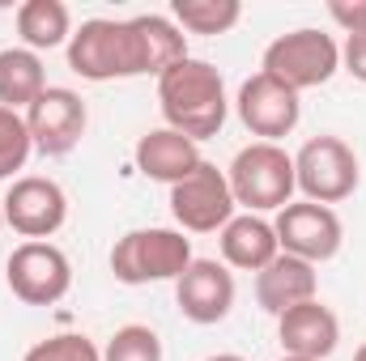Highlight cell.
<instances>
[{
    "label": "cell",
    "instance_id": "obj_7",
    "mask_svg": "<svg viewBox=\"0 0 366 361\" xmlns=\"http://www.w3.org/2000/svg\"><path fill=\"white\" fill-rule=\"evenodd\" d=\"M4 280L17 302L56 306L73 289V264L56 243H21V247H13V255L4 264Z\"/></svg>",
    "mask_w": 366,
    "mask_h": 361
},
{
    "label": "cell",
    "instance_id": "obj_22",
    "mask_svg": "<svg viewBox=\"0 0 366 361\" xmlns=\"http://www.w3.org/2000/svg\"><path fill=\"white\" fill-rule=\"evenodd\" d=\"M102 361H162V340H158L154 327L128 323V327H119V332L107 340Z\"/></svg>",
    "mask_w": 366,
    "mask_h": 361
},
{
    "label": "cell",
    "instance_id": "obj_20",
    "mask_svg": "<svg viewBox=\"0 0 366 361\" xmlns=\"http://www.w3.org/2000/svg\"><path fill=\"white\" fill-rule=\"evenodd\" d=\"M243 17L239 0H175L171 4V21L187 34H226L234 30Z\"/></svg>",
    "mask_w": 366,
    "mask_h": 361
},
{
    "label": "cell",
    "instance_id": "obj_29",
    "mask_svg": "<svg viewBox=\"0 0 366 361\" xmlns=\"http://www.w3.org/2000/svg\"><path fill=\"white\" fill-rule=\"evenodd\" d=\"M0 230H4V208H0Z\"/></svg>",
    "mask_w": 366,
    "mask_h": 361
},
{
    "label": "cell",
    "instance_id": "obj_9",
    "mask_svg": "<svg viewBox=\"0 0 366 361\" xmlns=\"http://www.w3.org/2000/svg\"><path fill=\"white\" fill-rule=\"evenodd\" d=\"M86 102L81 93L64 90V86H47L30 106H26V128H30V141L43 158H64L81 145L86 136Z\"/></svg>",
    "mask_w": 366,
    "mask_h": 361
},
{
    "label": "cell",
    "instance_id": "obj_18",
    "mask_svg": "<svg viewBox=\"0 0 366 361\" xmlns=\"http://www.w3.org/2000/svg\"><path fill=\"white\" fill-rule=\"evenodd\" d=\"M43 90H47V77H43L39 51H30V47H4L0 51V106L21 111Z\"/></svg>",
    "mask_w": 366,
    "mask_h": 361
},
{
    "label": "cell",
    "instance_id": "obj_16",
    "mask_svg": "<svg viewBox=\"0 0 366 361\" xmlns=\"http://www.w3.org/2000/svg\"><path fill=\"white\" fill-rule=\"evenodd\" d=\"M315 289H320L315 264H307V260H298V255H285V251L277 255L269 268L256 272V302H260V310H269L277 319H281L290 306L311 302Z\"/></svg>",
    "mask_w": 366,
    "mask_h": 361
},
{
    "label": "cell",
    "instance_id": "obj_10",
    "mask_svg": "<svg viewBox=\"0 0 366 361\" xmlns=\"http://www.w3.org/2000/svg\"><path fill=\"white\" fill-rule=\"evenodd\" d=\"M273 230H277V247H281L285 255L307 260V264L332 260V255L341 251V238H345L341 217H337L328 204H311V200H298V204L290 200V204L277 213Z\"/></svg>",
    "mask_w": 366,
    "mask_h": 361
},
{
    "label": "cell",
    "instance_id": "obj_28",
    "mask_svg": "<svg viewBox=\"0 0 366 361\" xmlns=\"http://www.w3.org/2000/svg\"><path fill=\"white\" fill-rule=\"evenodd\" d=\"M281 361H311V357H290V353H285V357H281Z\"/></svg>",
    "mask_w": 366,
    "mask_h": 361
},
{
    "label": "cell",
    "instance_id": "obj_24",
    "mask_svg": "<svg viewBox=\"0 0 366 361\" xmlns=\"http://www.w3.org/2000/svg\"><path fill=\"white\" fill-rule=\"evenodd\" d=\"M328 17L345 34H366V0H328Z\"/></svg>",
    "mask_w": 366,
    "mask_h": 361
},
{
    "label": "cell",
    "instance_id": "obj_11",
    "mask_svg": "<svg viewBox=\"0 0 366 361\" xmlns=\"http://www.w3.org/2000/svg\"><path fill=\"white\" fill-rule=\"evenodd\" d=\"M0 208H4V225H13V234H21L26 243H47L69 217V195L56 179L26 175L9 187Z\"/></svg>",
    "mask_w": 366,
    "mask_h": 361
},
{
    "label": "cell",
    "instance_id": "obj_12",
    "mask_svg": "<svg viewBox=\"0 0 366 361\" xmlns=\"http://www.w3.org/2000/svg\"><path fill=\"white\" fill-rule=\"evenodd\" d=\"M234 106H239L243 128H247L252 136L269 141V145H277L281 136H290V132L298 128V115H302L298 93L290 90V86H281V81H273L269 73L247 77Z\"/></svg>",
    "mask_w": 366,
    "mask_h": 361
},
{
    "label": "cell",
    "instance_id": "obj_27",
    "mask_svg": "<svg viewBox=\"0 0 366 361\" xmlns=\"http://www.w3.org/2000/svg\"><path fill=\"white\" fill-rule=\"evenodd\" d=\"M354 361H366V345H362V349H358V353H354Z\"/></svg>",
    "mask_w": 366,
    "mask_h": 361
},
{
    "label": "cell",
    "instance_id": "obj_14",
    "mask_svg": "<svg viewBox=\"0 0 366 361\" xmlns=\"http://www.w3.org/2000/svg\"><path fill=\"white\" fill-rule=\"evenodd\" d=\"M277 336H281V349L290 357L324 361V357H332V349L341 340V323H337V315L320 298H311L302 306H290L277 319Z\"/></svg>",
    "mask_w": 366,
    "mask_h": 361
},
{
    "label": "cell",
    "instance_id": "obj_4",
    "mask_svg": "<svg viewBox=\"0 0 366 361\" xmlns=\"http://www.w3.org/2000/svg\"><path fill=\"white\" fill-rule=\"evenodd\" d=\"M192 238L183 230H128L111 247V272L124 285H149V280H179L183 268L192 264Z\"/></svg>",
    "mask_w": 366,
    "mask_h": 361
},
{
    "label": "cell",
    "instance_id": "obj_5",
    "mask_svg": "<svg viewBox=\"0 0 366 361\" xmlns=\"http://www.w3.org/2000/svg\"><path fill=\"white\" fill-rule=\"evenodd\" d=\"M337 68H341L337 39L324 34V30L302 26V30H290V34H281V39H273L264 47V68L260 73H269L273 81L302 93V90H315V86L332 81Z\"/></svg>",
    "mask_w": 366,
    "mask_h": 361
},
{
    "label": "cell",
    "instance_id": "obj_25",
    "mask_svg": "<svg viewBox=\"0 0 366 361\" xmlns=\"http://www.w3.org/2000/svg\"><path fill=\"white\" fill-rule=\"evenodd\" d=\"M341 64H345V73H350L354 81H362L366 86V34H350V39H345V47H341Z\"/></svg>",
    "mask_w": 366,
    "mask_h": 361
},
{
    "label": "cell",
    "instance_id": "obj_6",
    "mask_svg": "<svg viewBox=\"0 0 366 361\" xmlns=\"http://www.w3.org/2000/svg\"><path fill=\"white\" fill-rule=\"evenodd\" d=\"M358 158L341 136H311L294 153V183L311 204H341L358 191Z\"/></svg>",
    "mask_w": 366,
    "mask_h": 361
},
{
    "label": "cell",
    "instance_id": "obj_21",
    "mask_svg": "<svg viewBox=\"0 0 366 361\" xmlns=\"http://www.w3.org/2000/svg\"><path fill=\"white\" fill-rule=\"evenodd\" d=\"M34 141H30V128H26V115L21 111H9L0 106V179H13V171L26 166Z\"/></svg>",
    "mask_w": 366,
    "mask_h": 361
},
{
    "label": "cell",
    "instance_id": "obj_3",
    "mask_svg": "<svg viewBox=\"0 0 366 361\" xmlns=\"http://www.w3.org/2000/svg\"><path fill=\"white\" fill-rule=\"evenodd\" d=\"M230 191H234V204H243L247 213H281L294 195V158L281 149V145H269V141H256L247 149L234 153L230 171Z\"/></svg>",
    "mask_w": 366,
    "mask_h": 361
},
{
    "label": "cell",
    "instance_id": "obj_2",
    "mask_svg": "<svg viewBox=\"0 0 366 361\" xmlns=\"http://www.w3.org/2000/svg\"><path fill=\"white\" fill-rule=\"evenodd\" d=\"M158 106H162L167 128L183 132L196 145L217 136L222 123H226V111H230L222 73L209 60H192V56L171 64L158 77Z\"/></svg>",
    "mask_w": 366,
    "mask_h": 361
},
{
    "label": "cell",
    "instance_id": "obj_15",
    "mask_svg": "<svg viewBox=\"0 0 366 361\" xmlns=\"http://www.w3.org/2000/svg\"><path fill=\"white\" fill-rule=\"evenodd\" d=\"M132 158H137V171H141L145 179L171 183V187L183 183L200 162H204V158H200V145L187 141L175 128H154V132H145V136L137 141Z\"/></svg>",
    "mask_w": 366,
    "mask_h": 361
},
{
    "label": "cell",
    "instance_id": "obj_1",
    "mask_svg": "<svg viewBox=\"0 0 366 361\" xmlns=\"http://www.w3.org/2000/svg\"><path fill=\"white\" fill-rule=\"evenodd\" d=\"M179 60H187V39L162 13H141L132 21L90 17L69 39V68L86 81L145 77V73L162 77Z\"/></svg>",
    "mask_w": 366,
    "mask_h": 361
},
{
    "label": "cell",
    "instance_id": "obj_26",
    "mask_svg": "<svg viewBox=\"0 0 366 361\" xmlns=\"http://www.w3.org/2000/svg\"><path fill=\"white\" fill-rule=\"evenodd\" d=\"M209 361H247V357H239V353H217V357H209Z\"/></svg>",
    "mask_w": 366,
    "mask_h": 361
},
{
    "label": "cell",
    "instance_id": "obj_19",
    "mask_svg": "<svg viewBox=\"0 0 366 361\" xmlns=\"http://www.w3.org/2000/svg\"><path fill=\"white\" fill-rule=\"evenodd\" d=\"M17 34L30 51H51L73 39V17L60 0H26L17 4Z\"/></svg>",
    "mask_w": 366,
    "mask_h": 361
},
{
    "label": "cell",
    "instance_id": "obj_8",
    "mask_svg": "<svg viewBox=\"0 0 366 361\" xmlns=\"http://www.w3.org/2000/svg\"><path fill=\"white\" fill-rule=\"evenodd\" d=\"M234 191L226 171H217L213 162H200L183 183L171 187V213L187 234H213L234 217Z\"/></svg>",
    "mask_w": 366,
    "mask_h": 361
},
{
    "label": "cell",
    "instance_id": "obj_23",
    "mask_svg": "<svg viewBox=\"0 0 366 361\" xmlns=\"http://www.w3.org/2000/svg\"><path fill=\"white\" fill-rule=\"evenodd\" d=\"M21 361H102V349L81 332H64V336H47L34 349H26Z\"/></svg>",
    "mask_w": 366,
    "mask_h": 361
},
{
    "label": "cell",
    "instance_id": "obj_17",
    "mask_svg": "<svg viewBox=\"0 0 366 361\" xmlns=\"http://www.w3.org/2000/svg\"><path fill=\"white\" fill-rule=\"evenodd\" d=\"M217 243H222V260H226L230 268H239V272H260L281 255L277 230L264 221V217H256V213L230 217V221L222 225Z\"/></svg>",
    "mask_w": 366,
    "mask_h": 361
},
{
    "label": "cell",
    "instance_id": "obj_13",
    "mask_svg": "<svg viewBox=\"0 0 366 361\" xmlns=\"http://www.w3.org/2000/svg\"><path fill=\"white\" fill-rule=\"evenodd\" d=\"M175 302H179L183 319L196 327H213L230 315L234 306V276L217 260H192L183 276L175 280Z\"/></svg>",
    "mask_w": 366,
    "mask_h": 361
}]
</instances>
